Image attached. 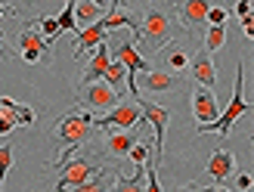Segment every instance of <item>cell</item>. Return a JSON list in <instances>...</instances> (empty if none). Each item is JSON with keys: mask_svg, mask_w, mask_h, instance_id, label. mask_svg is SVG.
<instances>
[{"mask_svg": "<svg viewBox=\"0 0 254 192\" xmlns=\"http://www.w3.org/2000/svg\"><path fill=\"white\" fill-rule=\"evenodd\" d=\"M12 158H16V149H12V146H0V186H3L6 174L12 168Z\"/></svg>", "mask_w": 254, "mask_h": 192, "instance_id": "28", "label": "cell"}, {"mask_svg": "<svg viewBox=\"0 0 254 192\" xmlns=\"http://www.w3.org/2000/svg\"><path fill=\"white\" fill-rule=\"evenodd\" d=\"M186 68H189V74H192V81L201 84V87H214V84H217V68H214L208 50H198Z\"/></svg>", "mask_w": 254, "mask_h": 192, "instance_id": "11", "label": "cell"}, {"mask_svg": "<svg viewBox=\"0 0 254 192\" xmlns=\"http://www.w3.org/2000/svg\"><path fill=\"white\" fill-rule=\"evenodd\" d=\"M201 192H226L223 186H211V189H201Z\"/></svg>", "mask_w": 254, "mask_h": 192, "instance_id": "38", "label": "cell"}, {"mask_svg": "<svg viewBox=\"0 0 254 192\" xmlns=\"http://www.w3.org/2000/svg\"><path fill=\"white\" fill-rule=\"evenodd\" d=\"M242 87H245V71H242V65L236 68V84H233V96H230V106H226L220 115H217V121H211V124H198V133H220V136H226L233 130V124H236V118L239 115H245L251 106H248V99L242 96Z\"/></svg>", "mask_w": 254, "mask_h": 192, "instance_id": "4", "label": "cell"}, {"mask_svg": "<svg viewBox=\"0 0 254 192\" xmlns=\"http://www.w3.org/2000/svg\"><path fill=\"white\" fill-rule=\"evenodd\" d=\"M103 19V9H99L96 3H90V0H74V22H84V25H90V22H99Z\"/></svg>", "mask_w": 254, "mask_h": 192, "instance_id": "21", "label": "cell"}, {"mask_svg": "<svg viewBox=\"0 0 254 192\" xmlns=\"http://www.w3.org/2000/svg\"><path fill=\"white\" fill-rule=\"evenodd\" d=\"M192 112H195V121H198V124H211V121H217V115H220L217 96H214L208 87H198V90L192 93Z\"/></svg>", "mask_w": 254, "mask_h": 192, "instance_id": "10", "label": "cell"}, {"mask_svg": "<svg viewBox=\"0 0 254 192\" xmlns=\"http://www.w3.org/2000/svg\"><path fill=\"white\" fill-rule=\"evenodd\" d=\"M177 31H180V25H177V16H174V9L164 3H149L143 9V22H139V34H136V41H139V56L143 53H155V50H161L164 44H171Z\"/></svg>", "mask_w": 254, "mask_h": 192, "instance_id": "1", "label": "cell"}, {"mask_svg": "<svg viewBox=\"0 0 254 192\" xmlns=\"http://www.w3.org/2000/svg\"><path fill=\"white\" fill-rule=\"evenodd\" d=\"M59 183H56V192H65L71 186H78V183H87L90 177L99 171L93 161H87V158H65L59 164Z\"/></svg>", "mask_w": 254, "mask_h": 192, "instance_id": "7", "label": "cell"}, {"mask_svg": "<svg viewBox=\"0 0 254 192\" xmlns=\"http://www.w3.org/2000/svg\"><path fill=\"white\" fill-rule=\"evenodd\" d=\"M236 186H239V189H251V174H239Z\"/></svg>", "mask_w": 254, "mask_h": 192, "instance_id": "34", "label": "cell"}, {"mask_svg": "<svg viewBox=\"0 0 254 192\" xmlns=\"http://www.w3.org/2000/svg\"><path fill=\"white\" fill-rule=\"evenodd\" d=\"M127 155L133 158V164H146V161H149V146L143 143V139H139V143H136L130 152H127Z\"/></svg>", "mask_w": 254, "mask_h": 192, "instance_id": "30", "label": "cell"}, {"mask_svg": "<svg viewBox=\"0 0 254 192\" xmlns=\"http://www.w3.org/2000/svg\"><path fill=\"white\" fill-rule=\"evenodd\" d=\"M217 183H223V180H230V174L236 171V158H233V152L230 149H217L214 155L208 158V168H205Z\"/></svg>", "mask_w": 254, "mask_h": 192, "instance_id": "14", "label": "cell"}, {"mask_svg": "<svg viewBox=\"0 0 254 192\" xmlns=\"http://www.w3.org/2000/svg\"><path fill=\"white\" fill-rule=\"evenodd\" d=\"M164 65H168V71H183V68L189 65V56H186V50H180V47L168 50V56H164Z\"/></svg>", "mask_w": 254, "mask_h": 192, "instance_id": "25", "label": "cell"}, {"mask_svg": "<svg viewBox=\"0 0 254 192\" xmlns=\"http://www.w3.org/2000/svg\"><path fill=\"white\" fill-rule=\"evenodd\" d=\"M103 81L112 87V90H118V93H121V84L127 81V71H124V65H121V62L109 59V65H106V71H103Z\"/></svg>", "mask_w": 254, "mask_h": 192, "instance_id": "22", "label": "cell"}, {"mask_svg": "<svg viewBox=\"0 0 254 192\" xmlns=\"http://www.w3.org/2000/svg\"><path fill=\"white\" fill-rule=\"evenodd\" d=\"M62 3H68V0H62Z\"/></svg>", "mask_w": 254, "mask_h": 192, "instance_id": "40", "label": "cell"}, {"mask_svg": "<svg viewBox=\"0 0 254 192\" xmlns=\"http://www.w3.org/2000/svg\"><path fill=\"white\" fill-rule=\"evenodd\" d=\"M109 186H112V177H109V171H103L99 168L87 183H78V186H71V192H109Z\"/></svg>", "mask_w": 254, "mask_h": 192, "instance_id": "20", "label": "cell"}, {"mask_svg": "<svg viewBox=\"0 0 254 192\" xmlns=\"http://www.w3.org/2000/svg\"><path fill=\"white\" fill-rule=\"evenodd\" d=\"M109 44V56H115V62H121L124 71H127V87H130V96H139V87H136V74L139 71H149V59L139 56V50L133 47V37H106Z\"/></svg>", "mask_w": 254, "mask_h": 192, "instance_id": "3", "label": "cell"}, {"mask_svg": "<svg viewBox=\"0 0 254 192\" xmlns=\"http://www.w3.org/2000/svg\"><path fill=\"white\" fill-rule=\"evenodd\" d=\"M37 31H41V34L47 37L50 44H56V37H59V25H56V16H50V12H47V16H41V19H37Z\"/></svg>", "mask_w": 254, "mask_h": 192, "instance_id": "26", "label": "cell"}, {"mask_svg": "<svg viewBox=\"0 0 254 192\" xmlns=\"http://www.w3.org/2000/svg\"><path fill=\"white\" fill-rule=\"evenodd\" d=\"M177 192H201V189H198V186H180Z\"/></svg>", "mask_w": 254, "mask_h": 192, "instance_id": "36", "label": "cell"}, {"mask_svg": "<svg viewBox=\"0 0 254 192\" xmlns=\"http://www.w3.org/2000/svg\"><path fill=\"white\" fill-rule=\"evenodd\" d=\"M106 28H103V22H90V25H84V28H78V44H74V56H84V50H90L96 44H103L106 41Z\"/></svg>", "mask_w": 254, "mask_h": 192, "instance_id": "16", "label": "cell"}, {"mask_svg": "<svg viewBox=\"0 0 254 192\" xmlns=\"http://www.w3.org/2000/svg\"><path fill=\"white\" fill-rule=\"evenodd\" d=\"M3 12H6V6H3V3H0V16H3Z\"/></svg>", "mask_w": 254, "mask_h": 192, "instance_id": "39", "label": "cell"}, {"mask_svg": "<svg viewBox=\"0 0 254 192\" xmlns=\"http://www.w3.org/2000/svg\"><path fill=\"white\" fill-rule=\"evenodd\" d=\"M50 3H53V0H9L12 12H19L22 19H41V16H47Z\"/></svg>", "mask_w": 254, "mask_h": 192, "instance_id": "18", "label": "cell"}, {"mask_svg": "<svg viewBox=\"0 0 254 192\" xmlns=\"http://www.w3.org/2000/svg\"><path fill=\"white\" fill-rule=\"evenodd\" d=\"M139 130H143V121H139ZM139 130H136V127H127V130H112L109 139H106L109 152H112L115 158L127 155V152H130V149L139 143Z\"/></svg>", "mask_w": 254, "mask_h": 192, "instance_id": "13", "label": "cell"}, {"mask_svg": "<svg viewBox=\"0 0 254 192\" xmlns=\"http://www.w3.org/2000/svg\"><path fill=\"white\" fill-rule=\"evenodd\" d=\"M164 3H171V0H164Z\"/></svg>", "mask_w": 254, "mask_h": 192, "instance_id": "41", "label": "cell"}, {"mask_svg": "<svg viewBox=\"0 0 254 192\" xmlns=\"http://www.w3.org/2000/svg\"><path fill=\"white\" fill-rule=\"evenodd\" d=\"M56 25H59V34L62 31H78V22H74V0H68L62 12L56 16Z\"/></svg>", "mask_w": 254, "mask_h": 192, "instance_id": "24", "label": "cell"}, {"mask_svg": "<svg viewBox=\"0 0 254 192\" xmlns=\"http://www.w3.org/2000/svg\"><path fill=\"white\" fill-rule=\"evenodd\" d=\"M143 121V115H139L136 102H118L115 109H109L99 121H93V127H106V130H127V127H136Z\"/></svg>", "mask_w": 254, "mask_h": 192, "instance_id": "8", "label": "cell"}, {"mask_svg": "<svg viewBox=\"0 0 254 192\" xmlns=\"http://www.w3.org/2000/svg\"><path fill=\"white\" fill-rule=\"evenodd\" d=\"M16 124L31 127V124H34V109H31V106H16Z\"/></svg>", "mask_w": 254, "mask_h": 192, "instance_id": "29", "label": "cell"}, {"mask_svg": "<svg viewBox=\"0 0 254 192\" xmlns=\"http://www.w3.org/2000/svg\"><path fill=\"white\" fill-rule=\"evenodd\" d=\"M12 130H16V124H12V121H6V118H0V136H9Z\"/></svg>", "mask_w": 254, "mask_h": 192, "instance_id": "33", "label": "cell"}, {"mask_svg": "<svg viewBox=\"0 0 254 192\" xmlns=\"http://www.w3.org/2000/svg\"><path fill=\"white\" fill-rule=\"evenodd\" d=\"M121 102V93L118 90H112V87L106 81H93V84H87V87H78V106L87 109L90 115H106L109 109H115Z\"/></svg>", "mask_w": 254, "mask_h": 192, "instance_id": "5", "label": "cell"}, {"mask_svg": "<svg viewBox=\"0 0 254 192\" xmlns=\"http://www.w3.org/2000/svg\"><path fill=\"white\" fill-rule=\"evenodd\" d=\"M236 16H251V0H236Z\"/></svg>", "mask_w": 254, "mask_h": 192, "instance_id": "32", "label": "cell"}, {"mask_svg": "<svg viewBox=\"0 0 254 192\" xmlns=\"http://www.w3.org/2000/svg\"><path fill=\"white\" fill-rule=\"evenodd\" d=\"M146 192H161V186H158V155H152L146 164Z\"/></svg>", "mask_w": 254, "mask_h": 192, "instance_id": "27", "label": "cell"}, {"mask_svg": "<svg viewBox=\"0 0 254 192\" xmlns=\"http://www.w3.org/2000/svg\"><path fill=\"white\" fill-rule=\"evenodd\" d=\"M226 19H230V12H226L220 3L211 6V12H208V25H226Z\"/></svg>", "mask_w": 254, "mask_h": 192, "instance_id": "31", "label": "cell"}, {"mask_svg": "<svg viewBox=\"0 0 254 192\" xmlns=\"http://www.w3.org/2000/svg\"><path fill=\"white\" fill-rule=\"evenodd\" d=\"M139 84H143L149 93H164V90H171V87H177L180 81H177L171 71H164V68H149V71H143V78L136 81V87Z\"/></svg>", "mask_w": 254, "mask_h": 192, "instance_id": "15", "label": "cell"}, {"mask_svg": "<svg viewBox=\"0 0 254 192\" xmlns=\"http://www.w3.org/2000/svg\"><path fill=\"white\" fill-rule=\"evenodd\" d=\"M0 59H9V50H6V37L0 31Z\"/></svg>", "mask_w": 254, "mask_h": 192, "instance_id": "35", "label": "cell"}, {"mask_svg": "<svg viewBox=\"0 0 254 192\" xmlns=\"http://www.w3.org/2000/svg\"><path fill=\"white\" fill-rule=\"evenodd\" d=\"M133 102H136L139 115H143V121L155 127V155H158V152L164 149V130H168V118H171V115H168L164 106H152V102H146L143 96H136Z\"/></svg>", "mask_w": 254, "mask_h": 192, "instance_id": "9", "label": "cell"}, {"mask_svg": "<svg viewBox=\"0 0 254 192\" xmlns=\"http://www.w3.org/2000/svg\"><path fill=\"white\" fill-rule=\"evenodd\" d=\"M223 41H226V28H223V25H208V28H205V50H208V53H211V50H220Z\"/></svg>", "mask_w": 254, "mask_h": 192, "instance_id": "23", "label": "cell"}, {"mask_svg": "<svg viewBox=\"0 0 254 192\" xmlns=\"http://www.w3.org/2000/svg\"><path fill=\"white\" fill-rule=\"evenodd\" d=\"M112 192H146V164H136V174H133V177L115 174Z\"/></svg>", "mask_w": 254, "mask_h": 192, "instance_id": "17", "label": "cell"}, {"mask_svg": "<svg viewBox=\"0 0 254 192\" xmlns=\"http://www.w3.org/2000/svg\"><path fill=\"white\" fill-rule=\"evenodd\" d=\"M217 0H177V16L189 28V34H201L208 28V12Z\"/></svg>", "mask_w": 254, "mask_h": 192, "instance_id": "6", "label": "cell"}, {"mask_svg": "<svg viewBox=\"0 0 254 192\" xmlns=\"http://www.w3.org/2000/svg\"><path fill=\"white\" fill-rule=\"evenodd\" d=\"M109 59H112V56H109V44H106V41L96 44V47H93V56H90V62H87V68H84V74H81V84H78V87H87V84H93V81L103 78Z\"/></svg>", "mask_w": 254, "mask_h": 192, "instance_id": "12", "label": "cell"}, {"mask_svg": "<svg viewBox=\"0 0 254 192\" xmlns=\"http://www.w3.org/2000/svg\"><path fill=\"white\" fill-rule=\"evenodd\" d=\"M16 44H19V50H41V53H50V47H53L37 28H22ZM50 56H53V53H50Z\"/></svg>", "mask_w": 254, "mask_h": 192, "instance_id": "19", "label": "cell"}, {"mask_svg": "<svg viewBox=\"0 0 254 192\" xmlns=\"http://www.w3.org/2000/svg\"><path fill=\"white\" fill-rule=\"evenodd\" d=\"M121 3H124V0H109V6H112V9H121Z\"/></svg>", "mask_w": 254, "mask_h": 192, "instance_id": "37", "label": "cell"}, {"mask_svg": "<svg viewBox=\"0 0 254 192\" xmlns=\"http://www.w3.org/2000/svg\"><path fill=\"white\" fill-rule=\"evenodd\" d=\"M93 136V115L90 112H68L62 115L56 130H53V139H56V149H59V158L53 161V168H59L74 149H81L84 143H90Z\"/></svg>", "mask_w": 254, "mask_h": 192, "instance_id": "2", "label": "cell"}]
</instances>
